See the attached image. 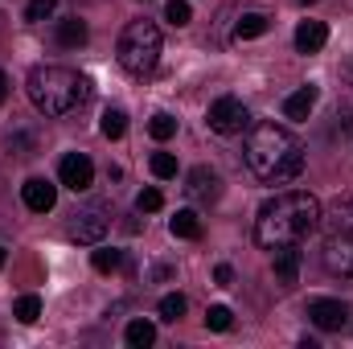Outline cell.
<instances>
[{"instance_id":"cell-1","label":"cell","mask_w":353,"mask_h":349,"mask_svg":"<svg viewBox=\"0 0 353 349\" xmlns=\"http://www.w3.org/2000/svg\"><path fill=\"white\" fill-rule=\"evenodd\" d=\"M321 226V201L308 189H283L255 214V243L275 251L288 243H304Z\"/></svg>"},{"instance_id":"cell-2","label":"cell","mask_w":353,"mask_h":349,"mask_svg":"<svg viewBox=\"0 0 353 349\" xmlns=\"http://www.w3.org/2000/svg\"><path fill=\"white\" fill-rule=\"evenodd\" d=\"M247 169L267 185H288L304 173V144L283 123H255L243 144Z\"/></svg>"},{"instance_id":"cell-3","label":"cell","mask_w":353,"mask_h":349,"mask_svg":"<svg viewBox=\"0 0 353 349\" xmlns=\"http://www.w3.org/2000/svg\"><path fill=\"white\" fill-rule=\"evenodd\" d=\"M29 103L46 115V119H62V115H74L79 107L90 103V79L70 70V66H37L29 74Z\"/></svg>"},{"instance_id":"cell-4","label":"cell","mask_w":353,"mask_h":349,"mask_svg":"<svg viewBox=\"0 0 353 349\" xmlns=\"http://www.w3.org/2000/svg\"><path fill=\"white\" fill-rule=\"evenodd\" d=\"M161 50H165V41H161L157 21H132V25L119 33V50H115V58H119V66H123L132 79H144V74L157 70Z\"/></svg>"},{"instance_id":"cell-5","label":"cell","mask_w":353,"mask_h":349,"mask_svg":"<svg viewBox=\"0 0 353 349\" xmlns=\"http://www.w3.org/2000/svg\"><path fill=\"white\" fill-rule=\"evenodd\" d=\"M205 123H210V132H218V136H239V132L251 128V107H247L243 99H234V94H222V99L210 103Z\"/></svg>"},{"instance_id":"cell-6","label":"cell","mask_w":353,"mask_h":349,"mask_svg":"<svg viewBox=\"0 0 353 349\" xmlns=\"http://www.w3.org/2000/svg\"><path fill=\"white\" fill-rule=\"evenodd\" d=\"M111 230V218H107V210L103 206H87V210H79L74 214V222H70V239L74 243H83V247H94V243H103V235Z\"/></svg>"},{"instance_id":"cell-7","label":"cell","mask_w":353,"mask_h":349,"mask_svg":"<svg viewBox=\"0 0 353 349\" xmlns=\"http://www.w3.org/2000/svg\"><path fill=\"white\" fill-rule=\"evenodd\" d=\"M218 193H222V177H218V169L197 165V169L185 173V197H189V201L210 206V201H218Z\"/></svg>"},{"instance_id":"cell-8","label":"cell","mask_w":353,"mask_h":349,"mask_svg":"<svg viewBox=\"0 0 353 349\" xmlns=\"http://www.w3.org/2000/svg\"><path fill=\"white\" fill-rule=\"evenodd\" d=\"M308 321H312L321 333H337V329H345V321H350V304H345V300H333V296H321V300L308 304Z\"/></svg>"},{"instance_id":"cell-9","label":"cell","mask_w":353,"mask_h":349,"mask_svg":"<svg viewBox=\"0 0 353 349\" xmlns=\"http://www.w3.org/2000/svg\"><path fill=\"white\" fill-rule=\"evenodd\" d=\"M58 181L66 189H74V193H87L90 185H94V165H90L87 152H66L62 165H58Z\"/></svg>"},{"instance_id":"cell-10","label":"cell","mask_w":353,"mask_h":349,"mask_svg":"<svg viewBox=\"0 0 353 349\" xmlns=\"http://www.w3.org/2000/svg\"><path fill=\"white\" fill-rule=\"evenodd\" d=\"M321 259H325V267H329V275L353 279V235H329Z\"/></svg>"},{"instance_id":"cell-11","label":"cell","mask_w":353,"mask_h":349,"mask_svg":"<svg viewBox=\"0 0 353 349\" xmlns=\"http://www.w3.org/2000/svg\"><path fill=\"white\" fill-rule=\"evenodd\" d=\"M21 201H25V210H33V214H50V210L58 206V185L46 181V177H29V181L21 185Z\"/></svg>"},{"instance_id":"cell-12","label":"cell","mask_w":353,"mask_h":349,"mask_svg":"<svg viewBox=\"0 0 353 349\" xmlns=\"http://www.w3.org/2000/svg\"><path fill=\"white\" fill-rule=\"evenodd\" d=\"M321 226L329 235H353V193H341L329 206H321Z\"/></svg>"},{"instance_id":"cell-13","label":"cell","mask_w":353,"mask_h":349,"mask_svg":"<svg viewBox=\"0 0 353 349\" xmlns=\"http://www.w3.org/2000/svg\"><path fill=\"white\" fill-rule=\"evenodd\" d=\"M325 41H329L325 21H300V25H296V50H300V54H321Z\"/></svg>"},{"instance_id":"cell-14","label":"cell","mask_w":353,"mask_h":349,"mask_svg":"<svg viewBox=\"0 0 353 349\" xmlns=\"http://www.w3.org/2000/svg\"><path fill=\"white\" fill-rule=\"evenodd\" d=\"M316 99H321V90L312 87V83L300 87V90H292V94L283 99V115H288V119H308L312 107H316Z\"/></svg>"},{"instance_id":"cell-15","label":"cell","mask_w":353,"mask_h":349,"mask_svg":"<svg viewBox=\"0 0 353 349\" xmlns=\"http://www.w3.org/2000/svg\"><path fill=\"white\" fill-rule=\"evenodd\" d=\"M296 275H300V243L275 247V279L279 283H296Z\"/></svg>"},{"instance_id":"cell-16","label":"cell","mask_w":353,"mask_h":349,"mask_svg":"<svg viewBox=\"0 0 353 349\" xmlns=\"http://www.w3.org/2000/svg\"><path fill=\"white\" fill-rule=\"evenodd\" d=\"M123 341H128L132 349H148L152 341H157V325H152V321H144V317H136V321L128 325Z\"/></svg>"},{"instance_id":"cell-17","label":"cell","mask_w":353,"mask_h":349,"mask_svg":"<svg viewBox=\"0 0 353 349\" xmlns=\"http://www.w3.org/2000/svg\"><path fill=\"white\" fill-rule=\"evenodd\" d=\"M83 41H87V21H79V17L58 21V46L74 50V46H83Z\"/></svg>"},{"instance_id":"cell-18","label":"cell","mask_w":353,"mask_h":349,"mask_svg":"<svg viewBox=\"0 0 353 349\" xmlns=\"http://www.w3.org/2000/svg\"><path fill=\"white\" fill-rule=\"evenodd\" d=\"M169 230H173V239H201V218L193 210H176Z\"/></svg>"},{"instance_id":"cell-19","label":"cell","mask_w":353,"mask_h":349,"mask_svg":"<svg viewBox=\"0 0 353 349\" xmlns=\"http://www.w3.org/2000/svg\"><path fill=\"white\" fill-rule=\"evenodd\" d=\"M90 267H94V271H103V275H111V271H119V267H123V251L94 243V251H90Z\"/></svg>"},{"instance_id":"cell-20","label":"cell","mask_w":353,"mask_h":349,"mask_svg":"<svg viewBox=\"0 0 353 349\" xmlns=\"http://www.w3.org/2000/svg\"><path fill=\"white\" fill-rule=\"evenodd\" d=\"M267 29H271V21H267L263 12H243L239 17V25H234V33L247 41V37H263Z\"/></svg>"},{"instance_id":"cell-21","label":"cell","mask_w":353,"mask_h":349,"mask_svg":"<svg viewBox=\"0 0 353 349\" xmlns=\"http://www.w3.org/2000/svg\"><path fill=\"white\" fill-rule=\"evenodd\" d=\"M99 128H103V136H107V140H123V132H128V115H123L119 107H107Z\"/></svg>"},{"instance_id":"cell-22","label":"cell","mask_w":353,"mask_h":349,"mask_svg":"<svg viewBox=\"0 0 353 349\" xmlns=\"http://www.w3.org/2000/svg\"><path fill=\"white\" fill-rule=\"evenodd\" d=\"M148 136H152V140H161V144H165V140H173V136H176V119L169 115V111H157V115L148 119Z\"/></svg>"},{"instance_id":"cell-23","label":"cell","mask_w":353,"mask_h":349,"mask_svg":"<svg viewBox=\"0 0 353 349\" xmlns=\"http://www.w3.org/2000/svg\"><path fill=\"white\" fill-rule=\"evenodd\" d=\"M12 317H17L21 325H33V321L41 317V300H37V296H21V300L12 304Z\"/></svg>"},{"instance_id":"cell-24","label":"cell","mask_w":353,"mask_h":349,"mask_svg":"<svg viewBox=\"0 0 353 349\" xmlns=\"http://www.w3.org/2000/svg\"><path fill=\"white\" fill-rule=\"evenodd\" d=\"M185 308H189V300H185V296H181V292H169V296H165V300H161V321H181V317H185Z\"/></svg>"},{"instance_id":"cell-25","label":"cell","mask_w":353,"mask_h":349,"mask_svg":"<svg viewBox=\"0 0 353 349\" xmlns=\"http://www.w3.org/2000/svg\"><path fill=\"white\" fill-rule=\"evenodd\" d=\"M234 325V312L226 308V304H214L210 312H205V329H214V333H226Z\"/></svg>"},{"instance_id":"cell-26","label":"cell","mask_w":353,"mask_h":349,"mask_svg":"<svg viewBox=\"0 0 353 349\" xmlns=\"http://www.w3.org/2000/svg\"><path fill=\"white\" fill-rule=\"evenodd\" d=\"M152 177H157V181H173L176 177V157L173 152H152Z\"/></svg>"},{"instance_id":"cell-27","label":"cell","mask_w":353,"mask_h":349,"mask_svg":"<svg viewBox=\"0 0 353 349\" xmlns=\"http://www.w3.org/2000/svg\"><path fill=\"white\" fill-rule=\"evenodd\" d=\"M161 206H165L161 189H140V193H136V210H140V214H157Z\"/></svg>"},{"instance_id":"cell-28","label":"cell","mask_w":353,"mask_h":349,"mask_svg":"<svg viewBox=\"0 0 353 349\" xmlns=\"http://www.w3.org/2000/svg\"><path fill=\"white\" fill-rule=\"evenodd\" d=\"M54 8H58V0H29L25 4V21H46V17H54Z\"/></svg>"},{"instance_id":"cell-29","label":"cell","mask_w":353,"mask_h":349,"mask_svg":"<svg viewBox=\"0 0 353 349\" xmlns=\"http://www.w3.org/2000/svg\"><path fill=\"white\" fill-rule=\"evenodd\" d=\"M165 17L173 21L176 29H181V25H189V4H185V0H169V8H165Z\"/></svg>"},{"instance_id":"cell-30","label":"cell","mask_w":353,"mask_h":349,"mask_svg":"<svg viewBox=\"0 0 353 349\" xmlns=\"http://www.w3.org/2000/svg\"><path fill=\"white\" fill-rule=\"evenodd\" d=\"M214 279H218V283H230V279H234V271H230L226 263H218V271H214Z\"/></svg>"},{"instance_id":"cell-31","label":"cell","mask_w":353,"mask_h":349,"mask_svg":"<svg viewBox=\"0 0 353 349\" xmlns=\"http://www.w3.org/2000/svg\"><path fill=\"white\" fill-rule=\"evenodd\" d=\"M4 99H8V74L0 70V103H4Z\"/></svg>"},{"instance_id":"cell-32","label":"cell","mask_w":353,"mask_h":349,"mask_svg":"<svg viewBox=\"0 0 353 349\" xmlns=\"http://www.w3.org/2000/svg\"><path fill=\"white\" fill-rule=\"evenodd\" d=\"M0 267H4V247H0Z\"/></svg>"}]
</instances>
